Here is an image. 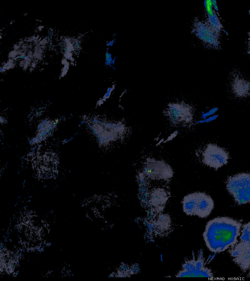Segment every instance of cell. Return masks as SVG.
Here are the masks:
<instances>
[{
	"label": "cell",
	"mask_w": 250,
	"mask_h": 281,
	"mask_svg": "<svg viewBox=\"0 0 250 281\" xmlns=\"http://www.w3.org/2000/svg\"><path fill=\"white\" fill-rule=\"evenodd\" d=\"M200 158L204 164L217 169L227 163L229 155L224 148L216 144L209 143L202 150Z\"/></svg>",
	"instance_id": "cell-5"
},
{
	"label": "cell",
	"mask_w": 250,
	"mask_h": 281,
	"mask_svg": "<svg viewBox=\"0 0 250 281\" xmlns=\"http://www.w3.org/2000/svg\"><path fill=\"white\" fill-rule=\"evenodd\" d=\"M227 189L235 201L239 204L250 202V174L241 173L229 177Z\"/></svg>",
	"instance_id": "cell-3"
},
{
	"label": "cell",
	"mask_w": 250,
	"mask_h": 281,
	"mask_svg": "<svg viewBox=\"0 0 250 281\" xmlns=\"http://www.w3.org/2000/svg\"><path fill=\"white\" fill-rule=\"evenodd\" d=\"M115 41L114 40H110L107 42L106 44V46H111L114 43Z\"/></svg>",
	"instance_id": "cell-13"
},
{
	"label": "cell",
	"mask_w": 250,
	"mask_h": 281,
	"mask_svg": "<svg viewBox=\"0 0 250 281\" xmlns=\"http://www.w3.org/2000/svg\"><path fill=\"white\" fill-rule=\"evenodd\" d=\"M116 57H115V58H114V59H113V60H112V65H114V63H115V60H116Z\"/></svg>",
	"instance_id": "cell-14"
},
{
	"label": "cell",
	"mask_w": 250,
	"mask_h": 281,
	"mask_svg": "<svg viewBox=\"0 0 250 281\" xmlns=\"http://www.w3.org/2000/svg\"><path fill=\"white\" fill-rule=\"evenodd\" d=\"M112 60V55L109 52H106L105 53V65L106 66H111Z\"/></svg>",
	"instance_id": "cell-11"
},
{
	"label": "cell",
	"mask_w": 250,
	"mask_h": 281,
	"mask_svg": "<svg viewBox=\"0 0 250 281\" xmlns=\"http://www.w3.org/2000/svg\"><path fill=\"white\" fill-rule=\"evenodd\" d=\"M176 277L213 278V275L211 269L205 266L201 254L196 259L194 258L185 262Z\"/></svg>",
	"instance_id": "cell-6"
},
{
	"label": "cell",
	"mask_w": 250,
	"mask_h": 281,
	"mask_svg": "<svg viewBox=\"0 0 250 281\" xmlns=\"http://www.w3.org/2000/svg\"><path fill=\"white\" fill-rule=\"evenodd\" d=\"M241 241L250 243V222L245 224L241 230Z\"/></svg>",
	"instance_id": "cell-10"
},
{
	"label": "cell",
	"mask_w": 250,
	"mask_h": 281,
	"mask_svg": "<svg viewBox=\"0 0 250 281\" xmlns=\"http://www.w3.org/2000/svg\"><path fill=\"white\" fill-rule=\"evenodd\" d=\"M164 114L171 123L181 126L189 124L193 117L191 106L181 102L169 103L166 107Z\"/></svg>",
	"instance_id": "cell-4"
},
{
	"label": "cell",
	"mask_w": 250,
	"mask_h": 281,
	"mask_svg": "<svg viewBox=\"0 0 250 281\" xmlns=\"http://www.w3.org/2000/svg\"><path fill=\"white\" fill-rule=\"evenodd\" d=\"M234 262L244 272L250 269V243L240 241L229 251Z\"/></svg>",
	"instance_id": "cell-8"
},
{
	"label": "cell",
	"mask_w": 250,
	"mask_h": 281,
	"mask_svg": "<svg viewBox=\"0 0 250 281\" xmlns=\"http://www.w3.org/2000/svg\"><path fill=\"white\" fill-rule=\"evenodd\" d=\"M193 33L208 46L217 48L219 47L218 35L208 22L196 20L193 25Z\"/></svg>",
	"instance_id": "cell-7"
},
{
	"label": "cell",
	"mask_w": 250,
	"mask_h": 281,
	"mask_svg": "<svg viewBox=\"0 0 250 281\" xmlns=\"http://www.w3.org/2000/svg\"><path fill=\"white\" fill-rule=\"evenodd\" d=\"M182 203L183 211L187 215L202 218L208 216L214 207V201L211 197L199 192L184 197Z\"/></svg>",
	"instance_id": "cell-2"
},
{
	"label": "cell",
	"mask_w": 250,
	"mask_h": 281,
	"mask_svg": "<svg viewBox=\"0 0 250 281\" xmlns=\"http://www.w3.org/2000/svg\"><path fill=\"white\" fill-rule=\"evenodd\" d=\"M243 76H238L233 80L231 85L234 94L238 97L244 98L250 96V82Z\"/></svg>",
	"instance_id": "cell-9"
},
{
	"label": "cell",
	"mask_w": 250,
	"mask_h": 281,
	"mask_svg": "<svg viewBox=\"0 0 250 281\" xmlns=\"http://www.w3.org/2000/svg\"><path fill=\"white\" fill-rule=\"evenodd\" d=\"M112 90H113V87L108 88L106 93L105 94V95L104 97L103 100H105L109 97L110 93H111V91H112Z\"/></svg>",
	"instance_id": "cell-12"
},
{
	"label": "cell",
	"mask_w": 250,
	"mask_h": 281,
	"mask_svg": "<svg viewBox=\"0 0 250 281\" xmlns=\"http://www.w3.org/2000/svg\"><path fill=\"white\" fill-rule=\"evenodd\" d=\"M248 277H250V272L248 274Z\"/></svg>",
	"instance_id": "cell-15"
},
{
	"label": "cell",
	"mask_w": 250,
	"mask_h": 281,
	"mask_svg": "<svg viewBox=\"0 0 250 281\" xmlns=\"http://www.w3.org/2000/svg\"><path fill=\"white\" fill-rule=\"evenodd\" d=\"M241 226L240 221L227 217L210 220L203 234L207 247L212 252L219 253L234 246L238 242Z\"/></svg>",
	"instance_id": "cell-1"
}]
</instances>
